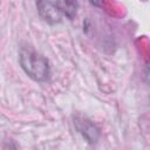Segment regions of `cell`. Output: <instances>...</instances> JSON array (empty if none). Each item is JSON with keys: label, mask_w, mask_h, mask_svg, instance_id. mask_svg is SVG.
Segmentation results:
<instances>
[{"label": "cell", "mask_w": 150, "mask_h": 150, "mask_svg": "<svg viewBox=\"0 0 150 150\" xmlns=\"http://www.w3.org/2000/svg\"><path fill=\"white\" fill-rule=\"evenodd\" d=\"M36 7L39 15L42 18L43 21H46L49 25H56L60 23L62 20V13L56 6L55 2L52 0H38Z\"/></svg>", "instance_id": "7a4b0ae2"}, {"label": "cell", "mask_w": 150, "mask_h": 150, "mask_svg": "<svg viewBox=\"0 0 150 150\" xmlns=\"http://www.w3.org/2000/svg\"><path fill=\"white\" fill-rule=\"evenodd\" d=\"M93 5H95V6H98V0H89Z\"/></svg>", "instance_id": "5b68a950"}, {"label": "cell", "mask_w": 150, "mask_h": 150, "mask_svg": "<svg viewBox=\"0 0 150 150\" xmlns=\"http://www.w3.org/2000/svg\"><path fill=\"white\" fill-rule=\"evenodd\" d=\"M19 61L23 71L34 81L43 82L49 79L50 68L47 59L34 50L32 47H22L19 54Z\"/></svg>", "instance_id": "6da1fadb"}, {"label": "cell", "mask_w": 150, "mask_h": 150, "mask_svg": "<svg viewBox=\"0 0 150 150\" xmlns=\"http://www.w3.org/2000/svg\"><path fill=\"white\" fill-rule=\"evenodd\" d=\"M55 4L64 16L70 20L75 18L79 9L77 0H55Z\"/></svg>", "instance_id": "277c9868"}, {"label": "cell", "mask_w": 150, "mask_h": 150, "mask_svg": "<svg viewBox=\"0 0 150 150\" xmlns=\"http://www.w3.org/2000/svg\"><path fill=\"white\" fill-rule=\"evenodd\" d=\"M74 123H75V127L79 130V132L83 136V138L88 143L94 144L98 141L100 130L91 121H89L87 118H83V117H76Z\"/></svg>", "instance_id": "3957f363"}]
</instances>
